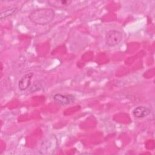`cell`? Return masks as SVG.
<instances>
[{
	"mask_svg": "<svg viewBox=\"0 0 155 155\" xmlns=\"http://www.w3.org/2000/svg\"><path fill=\"white\" fill-rule=\"evenodd\" d=\"M55 16L54 11L50 8H39L30 12L28 18L31 22L40 25L49 24Z\"/></svg>",
	"mask_w": 155,
	"mask_h": 155,
	"instance_id": "obj_1",
	"label": "cell"
},
{
	"mask_svg": "<svg viewBox=\"0 0 155 155\" xmlns=\"http://www.w3.org/2000/svg\"><path fill=\"white\" fill-rule=\"evenodd\" d=\"M122 33L115 30L108 31L105 35V43L110 47H113L117 45L122 39Z\"/></svg>",
	"mask_w": 155,
	"mask_h": 155,
	"instance_id": "obj_2",
	"label": "cell"
},
{
	"mask_svg": "<svg viewBox=\"0 0 155 155\" xmlns=\"http://www.w3.org/2000/svg\"><path fill=\"white\" fill-rule=\"evenodd\" d=\"M54 101L58 104L60 105L65 106L67 105L73 103L75 101V96L71 94H61V93H56L53 97Z\"/></svg>",
	"mask_w": 155,
	"mask_h": 155,
	"instance_id": "obj_3",
	"label": "cell"
},
{
	"mask_svg": "<svg viewBox=\"0 0 155 155\" xmlns=\"http://www.w3.org/2000/svg\"><path fill=\"white\" fill-rule=\"evenodd\" d=\"M33 76V73H28L22 76L18 82V87L21 91H24L30 86L31 80Z\"/></svg>",
	"mask_w": 155,
	"mask_h": 155,
	"instance_id": "obj_4",
	"label": "cell"
},
{
	"mask_svg": "<svg viewBox=\"0 0 155 155\" xmlns=\"http://www.w3.org/2000/svg\"><path fill=\"white\" fill-rule=\"evenodd\" d=\"M151 110L149 108L144 106H138L133 110V114L135 117L143 118L150 114Z\"/></svg>",
	"mask_w": 155,
	"mask_h": 155,
	"instance_id": "obj_5",
	"label": "cell"
},
{
	"mask_svg": "<svg viewBox=\"0 0 155 155\" xmlns=\"http://www.w3.org/2000/svg\"><path fill=\"white\" fill-rule=\"evenodd\" d=\"M48 4L56 8H64L68 7L71 3V1L69 0H50L47 1Z\"/></svg>",
	"mask_w": 155,
	"mask_h": 155,
	"instance_id": "obj_6",
	"label": "cell"
},
{
	"mask_svg": "<svg viewBox=\"0 0 155 155\" xmlns=\"http://www.w3.org/2000/svg\"><path fill=\"white\" fill-rule=\"evenodd\" d=\"M18 10V7H12V8L6 9L4 11H2L0 15L1 19H4L12 16L13 15L15 14L17 12Z\"/></svg>",
	"mask_w": 155,
	"mask_h": 155,
	"instance_id": "obj_7",
	"label": "cell"
}]
</instances>
